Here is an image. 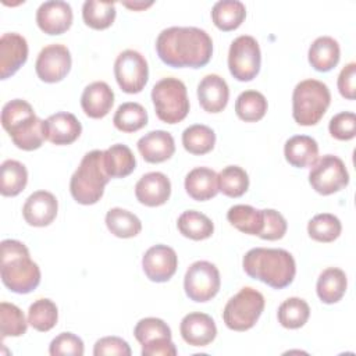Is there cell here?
I'll return each instance as SVG.
<instances>
[{"label":"cell","instance_id":"obj_10","mask_svg":"<svg viewBox=\"0 0 356 356\" xmlns=\"http://www.w3.org/2000/svg\"><path fill=\"white\" fill-rule=\"evenodd\" d=\"M221 278L218 268L206 260L192 263L184 277L186 296L197 303L211 300L220 291Z\"/></svg>","mask_w":356,"mask_h":356},{"label":"cell","instance_id":"obj_6","mask_svg":"<svg viewBox=\"0 0 356 356\" xmlns=\"http://www.w3.org/2000/svg\"><path fill=\"white\" fill-rule=\"evenodd\" d=\"M331 103L328 86L317 79L300 81L292 93V117L303 127L316 125Z\"/></svg>","mask_w":356,"mask_h":356},{"label":"cell","instance_id":"obj_30","mask_svg":"<svg viewBox=\"0 0 356 356\" xmlns=\"http://www.w3.org/2000/svg\"><path fill=\"white\" fill-rule=\"evenodd\" d=\"M227 220L238 231L248 235H260L263 229V210L254 209L249 204H235L229 207Z\"/></svg>","mask_w":356,"mask_h":356},{"label":"cell","instance_id":"obj_43","mask_svg":"<svg viewBox=\"0 0 356 356\" xmlns=\"http://www.w3.org/2000/svg\"><path fill=\"white\" fill-rule=\"evenodd\" d=\"M134 335L140 345H145L161 338H171V330L161 318L146 317L136 323Z\"/></svg>","mask_w":356,"mask_h":356},{"label":"cell","instance_id":"obj_13","mask_svg":"<svg viewBox=\"0 0 356 356\" xmlns=\"http://www.w3.org/2000/svg\"><path fill=\"white\" fill-rule=\"evenodd\" d=\"M71 53L67 46L53 43L44 46L38 54L35 71L40 81L47 83H56L67 76L71 70Z\"/></svg>","mask_w":356,"mask_h":356},{"label":"cell","instance_id":"obj_34","mask_svg":"<svg viewBox=\"0 0 356 356\" xmlns=\"http://www.w3.org/2000/svg\"><path fill=\"white\" fill-rule=\"evenodd\" d=\"M182 145L191 154L202 156L213 150L216 145V134L207 125L195 124L182 132Z\"/></svg>","mask_w":356,"mask_h":356},{"label":"cell","instance_id":"obj_26","mask_svg":"<svg viewBox=\"0 0 356 356\" xmlns=\"http://www.w3.org/2000/svg\"><path fill=\"white\" fill-rule=\"evenodd\" d=\"M309 63L318 72H328L337 67L341 57L338 42L331 36L317 38L309 47Z\"/></svg>","mask_w":356,"mask_h":356},{"label":"cell","instance_id":"obj_14","mask_svg":"<svg viewBox=\"0 0 356 356\" xmlns=\"http://www.w3.org/2000/svg\"><path fill=\"white\" fill-rule=\"evenodd\" d=\"M178 267L175 250L167 245H154L149 248L142 257V268L146 277L153 282H167L172 278Z\"/></svg>","mask_w":356,"mask_h":356},{"label":"cell","instance_id":"obj_28","mask_svg":"<svg viewBox=\"0 0 356 356\" xmlns=\"http://www.w3.org/2000/svg\"><path fill=\"white\" fill-rule=\"evenodd\" d=\"M103 160L110 178H125L136 167L132 150L122 143H115L106 149L103 152Z\"/></svg>","mask_w":356,"mask_h":356},{"label":"cell","instance_id":"obj_21","mask_svg":"<svg viewBox=\"0 0 356 356\" xmlns=\"http://www.w3.org/2000/svg\"><path fill=\"white\" fill-rule=\"evenodd\" d=\"M197 99L204 111H222L229 99V89L225 79L217 74L206 75L197 85Z\"/></svg>","mask_w":356,"mask_h":356},{"label":"cell","instance_id":"obj_41","mask_svg":"<svg viewBox=\"0 0 356 356\" xmlns=\"http://www.w3.org/2000/svg\"><path fill=\"white\" fill-rule=\"evenodd\" d=\"M218 191L228 197H239L249 188L248 172L239 165H228L217 174Z\"/></svg>","mask_w":356,"mask_h":356},{"label":"cell","instance_id":"obj_2","mask_svg":"<svg viewBox=\"0 0 356 356\" xmlns=\"http://www.w3.org/2000/svg\"><path fill=\"white\" fill-rule=\"evenodd\" d=\"M243 271L274 289H282L292 284L296 274L293 256L285 249L253 248L243 256Z\"/></svg>","mask_w":356,"mask_h":356},{"label":"cell","instance_id":"obj_3","mask_svg":"<svg viewBox=\"0 0 356 356\" xmlns=\"http://www.w3.org/2000/svg\"><path fill=\"white\" fill-rule=\"evenodd\" d=\"M0 275L3 284L15 293H29L40 284V268L31 259L28 248L15 239L1 241Z\"/></svg>","mask_w":356,"mask_h":356},{"label":"cell","instance_id":"obj_15","mask_svg":"<svg viewBox=\"0 0 356 356\" xmlns=\"http://www.w3.org/2000/svg\"><path fill=\"white\" fill-rule=\"evenodd\" d=\"M36 24L47 35H61L71 28L72 8L67 1H44L36 10Z\"/></svg>","mask_w":356,"mask_h":356},{"label":"cell","instance_id":"obj_48","mask_svg":"<svg viewBox=\"0 0 356 356\" xmlns=\"http://www.w3.org/2000/svg\"><path fill=\"white\" fill-rule=\"evenodd\" d=\"M356 63L346 64L338 75V90L342 97L355 100L356 97Z\"/></svg>","mask_w":356,"mask_h":356},{"label":"cell","instance_id":"obj_5","mask_svg":"<svg viewBox=\"0 0 356 356\" xmlns=\"http://www.w3.org/2000/svg\"><path fill=\"white\" fill-rule=\"evenodd\" d=\"M111 178L108 177L104 160L103 150L88 152L70 181V192L74 200L79 204H95L97 203L103 193L104 186Z\"/></svg>","mask_w":356,"mask_h":356},{"label":"cell","instance_id":"obj_24","mask_svg":"<svg viewBox=\"0 0 356 356\" xmlns=\"http://www.w3.org/2000/svg\"><path fill=\"white\" fill-rule=\"evenodd\" d=\"M186 193L197 202H204L214 197L218 191L217 172L209 167H196L185 177Z\"/></svg>","mask_w":356,"mask_h":356},{"label":"cell","instance_id":"obj_39","mask_svg":"<svg viewBox=\"0 0 356 356\" xmlns=\"http://www.w3.org/2000/svg\"><path fill=\"white\" fill-rule=\"evenodd\" d=\"M58 320V310L53 300L38 299L28 309V323L29 325L40 332L50 331Z\"/></svg>","mask_w":356,"mask_h":356},{"label":"cell","instance_id":"obj_42","mask_svg":"<svg viewBox=\"0 0 356 356\" xmlns=\"http://www.w3.org/2000/svg\"><path fill=\"white\" fill-rule=\"evenodd\" d=\"M28 321L22 310L8 302L0 303V332L1 338L7 337H21L26 332Z\"/></svg>","mask_w":356,"mask_h":356},{"label":"cell","instance_id":"obj_31","mask_svg":"<svg viewBox=\"0 0 356 356\" xmlns=\"http://www.w3.org/2000/svg\"><path fill=\"white\" fill-rule=\"evenodd\" d=\"M178 231L192 241H203L213 235L214 224L203 213L196 210L184 211L177 221Z\"/></svg>","mask_w":356,"mask_h":356},{"label":"cell","instance_id":"obj_25","mask_svg":"<svg viewBox=\"0 0 356 356\" xmlns=\"http://www.w3.org/2000/svg\"><path fill=\"white\" fill-rule=\"evenodd\" d=\"M284 156L296 168L312 167L318 160V145L312 136L295 135L285 142Z\"/></svg>","mask_w":356,"mask_h":356},{"label":"cell","instance_id":"obj_22","mask_svg":"<svg viewBox=\"0 0 356 356\" xmlns=\"http://www.w3.org/2000/svg\"><path fill=\"white\" fill-rule=\"evenodd\" d=\"M138 150L147 163H163L175 152V142L170 132L163 129L150 131L138 140Z\"/></svg>","mask_w":356,"mask_h":356},{"label":"cell","instance_id":"obj_4","mask_svg":"<svg viewBox=\"0 0 356 356\" xmlns=\"http://www.w3.org/2000/svg\"><path fill=\"white\" fill-rule=\"evenodd\" d=\"M1 125L18 149L31 152L43 145V121L22 99L10 100L3 106Z\"/></svg>","mask_w":356,"mask_h":356},{"label":"cell","instance_id":"obj_23","mask_svg":"<svg viewBox=\"0 0 356 356\" xmlns=\"http://www.w3.org/2000/svg\"><path fill=\"white\" fill-rule=\"evenodd\" d=\"M114 104V92L103 81L89 83L81 96V107L90 118L106 117Z\"/></svg>","mask_w":356,"mask_h":356},{"label":"cell","instance_id":"obj_11","mask_svg":"<svg viewBox=\"0 0 356 356\" xmlns=\"http://www.w3.org/2000/svg\"><path fill=\"white\" fill-rule=\"evenodd\" d=\"M309 182L317 193L327 196L348 186L349 172L338 156L325 154L312 165Z\"/></svg>","mask_w":356,"mask_h":356},{"label":"cell","instance_id":"obj_47","mask_svg":"<svg viewBox=\"0 0 356 356\" xmlns=\"http://www.w3.org/2000/svg\"><path fill=\"white\" fill-rule=\"evenodd\" d=\"M95 356L103 355H118V356H131V348L127 341L120 337H104L96 341L93 348Z\"/></svg>","mask_w":356,"mask_h":356},{"label":"cell","instance_id":"obj_38","mask_svg":"<svg viewBox=\"0 0 356 356\" xmlns=\"http://www.w3.org/2000/svg\"><path fill=\"white\" fill-rule=\"evenodd\" d=\"M277 317L282 327L296 330L307 323L310 317V307L302 298H288L280 305Z\"/></svg>","mask_w":356,"mask_h":356},{"label":"cell","instance_id":"obj_49","mask_svg":"<svg viewBox=\"0 0 356 356\" xmlns=\"http://www.w3.org/2000/svg\"><path fill=\"white\" fill-rule=\"evenodd\" d=\"M143 356H175L177 348L171 338H161L142 345Z\"/></svg>","mask_w":356,"mask_h":356},{"label":"cell","instance_id":"obj_19","mask_svg":"<svg viewBox=\"0 0 356 356\" xmlns=\"http://www.w3.org/2000/svg\"><path fill=\"white\" fill-rule=\"evenodd\" d=\"M182 339L191 346H207L217 335V327L214 320L200 312L186 314L179 324Z\"/></svg>","mask_w":356,"mask_h":356},{"label":"cell","instance_id":"obj_1","mask_svg":"<svg viewBox=\"0 0 356 356\" xmlns=\"http://www.w3.org/2000/svg\"><path fill=\"white\" fill-rule=\"evenodd\" d=\"M160 60L172 68H200L213 56V40L196 26H171L163 29L156 40Z\"/></svg>","mask_w":356,"mask_h":356},{"label":"cell","instance_id":"obj_35","mask_svg":"<svg viewBox=\"0 0 356 356\" xmlns=\"http://www.w3.org/2000/svg\"><path fill=\"white\" fill-rule=\"evenodd\" d=\"M267 100L257 90L242 92L235 102V113L245 122L260 121L267 113Z\"/></svg>","mask_w":356,"mask_h":356},{"label":"cell","instance_id":"obj_32","mask_svg":"<svg viewBox=\"0 0 356 356\" xmlns=\"http://www.w3.org/2000/svg\"><path fill=\"white\" fill-rule=\"evenodd\" d=\"M28 182L25 165L17 160H6L0 167V193L3 196L19 195Z\"/></svg>","mask_w":356,"mask_h":356},{"label":"cell","instance_id":"obj_46","mask_svg":"<svg viewBox=\"0 0 356 356\" xmlns=\"http://www.w3.org/2000/svg\"><path fill=\"white\" fill-rule=\"evenodd\" d=\"M263 229L259 235V238L264 241H277L281 239L288 228L286 220L281 213L273 209H264L263 210Z\"/></svg>","mask_w":356,"mask_h":356},{"label":"cell","instance_id":"obj_9","mask_svg":"<svg viewBox=\"0 0 356 356\" xmlns=\"http://www.w3.org/2000/svg\"><path fill=\"white\" fill-rule=\"evenodd\" d=\"M260 64L261 53L253 36L242 35L232 40L228 51V68L235 79L241 82L252 81L259 74Z\"/></svg>","mask_w":356,"mask_h":356},{"label":"cell","instance_id":"obj_29","mask_svg":"<svg viewBox=\"0 0 356 356\" xmlns=\"http://www.w3.org/2000/svg\"><path fill=\"white\" fill-rule=\"evenodd\" d=\"M246 17V7L239 0H221L211 8V19L214 25L224 32L234 31L241 26Z\"/></svg>","mask_w":356,"mask_h":356},{"label":"cell","instance_id":"obj_37","mask_svg":"<svg viewBox=\"0 0 356 356\" xmlns=\"http://www.w3.org/2000/svg\"><path fill=\"white\" fill-rule=\"evenodd\" d=\"M82 18L92 29H106L115 19V4L113 1L88 0L82 6Z\"/></svg>","mask_w":356,"mask_h":356},{"label":"cell","instance_id":"obj_18","mask_svg":"<svg viewBox=\"0 0 356 356\" xmlns=\"http://www.w3.org/2000/svg\"><path fill=\"white\" fill-rule=\"evenodd\" d=\"M82 132V125L72 113L58 111L43 121L44 139L53 145H71Z\"/></svg>","mask_w":356,"mask_h":356},{"label":"cell","instance_id":"obj_12","mask_svg":"<svg viewBox=\"0 0 356 356\" xmlns=\"http://www.w3.org/2000/svg\"><path fill=\"white\" fill-rule=\"evenodd\" d=\"M114 76L122 92L139 93L149 79L146 58L132 49L121 51L114 63Z\"/></svg>","mask_w":356,"mask_h":356},{"label":"cell","instance_id":"obj_20","mask_svg":"<svg viewBox=\"0 0 356 356\" xmlns=\"http://www.w3.org/2000/svg\"><path fill=\"white\" fill-rule=\"evenodd\" d=\"M171 195V182L165 174L153 171L140 177L135 185V196L139 203L157 207L164 204Z\"/></svg>","mask_w":356,"mask_h":356},{"label":"cell","instance_id":"obj_40","mask_svg":"<svg viewBox=\"0 0 356 356\" xmlns=\"http://www.w3.org/2000/svg\"><path fill=\"white\" fill-rule=\"evenodd\" d=\"M342 231L339 218L330 213L316 214L307 224V234L317 242H334Z\"/></svg>","mask_w":356,"mask_h":356},{"label":"cell","instance_id":"obj_7","mask_svg":"<svg viewBox=\"0 0 356 356\" xmlns=\"http://www.w3.org/2000/svg\"><path fill=\"white\" fill-rule=\"evenodd\" d=\"M156 115L165 124L181 122L189 113L185 83L178 78H163L152 89Z\"/></svg>","mask_w":356,"mask_h":356},{"label":"cell","instance_id":"obj_33","mask_svg":"<svg viewBox=\"0 0 356 356\" xmlns=\"http://www.w3.org/2000/svg\"><path fill=\"white\" fill-rule=\"evenodd\" d=\"M106 225L117 238H134L142 229L140 220L134 213L120 207H114L107 211Z\"/></svg>","mask_w":356,"mask_h":356},{"label":"cell","instance_id":"obj_50","mask_svg":"<svg viewBox=\"0 0 356 356\" xmlns=\"http://www.w3.org/2000/svg\"><path fill=\"white\" fill-rule=\"evenodd\" d=\"M125 7H128V8H131V10H134V11H139V10H145V8H147V7H150L153 3L152 1H149V3H143V1H134V3H128V1H125V3H122Z\"/></svg>","mask_w":356,"mask_h":356},{"label":"cell","instance_id":"obj_36","mask_svg":"<svg viewBox=\"0 0 356 356\" xmlns=\"http://www.w3.org/2000/svg\"><path fill=\"white\" fill-rule=\"evenodd\" d=\"M113 122L121 132H136L147 124V111L139 103L127 102L118 106Z\"/></svg>","mask_w":356,"mask_h":356},{"label":"cell","instance_id":"obj_27","mask_svg":"<svg viewBox=\"0 0 356 356\" xmlns=\"http://www.w3.org/2000/svg\"><path fill=\"white\" fill-rule=\"evenodd\" d=\"M348 288V278L343 270L338 267L325 268L317 280L316 291L323 303L332 305L342 299Z\"/></svg>","mask_w":356,"mask_h":356},{"label":"cell","instance_id":"obj_8","mask_svg":"<svg viewBox=\"0 0 356 356\" xmlns=\"http://www.w3.org/2000/svg\"><path fill=\"white\" fill-rule=\"evenodd\" d=\"M263 310L264 296L259 291L245 286L227 302L222 320L232 331H248L257 323Z\"/></svg>","mask_w":356,"mask_h":356},{"label":"cell","instance_id":"obj_45","mask_svg":"<svg viewBox=\"0 0 356 356\" xmlns=\"http://www.w3.org/2000/svg\"><path fill=\"white\" fill-rule=\"evenodd\" d=\"M83 352H85V346L82 339L72 332L58 334L56 338H53L49 346V353L51 356H60V355L82 356Z\"/></svg>","mask_w":356,"mask_h":356},{"label":"cell","instance_id":"obj_16","mask_svg":"<svg viewBox=\"0 0 356 356\" xmlns=\"http://www.w3.org/2000/svg\"><path fill=\"white\" fill-rule=\"evenodd\" d=\"M28 58V43L15 32L3 33L0 38V76L7 79L14 75Z\"/></svg>","mask_w":356,"mask_h":356},{"label":"cell","instance_id":"obj_44","mask_svg":"<svg viewBox=\"0 0 356 356\" xmlns=\"http://www.w3.org/2000/svg\"><path fill=\"white\" fill-rule=\"evenodd\" d=\"M328 131L338 140H350L356 136V115L352 111L335 114L328 124Z\"/></svg>","mask_w":356,"mask_h":356},{"label":"cell","instance_id":"obj_17","mask_svg":"<svg viewBox=\"0 0 356 356\" xmlns=\"http://www.w3.org/2000/svg\"><path fill=\"white\" fill-rule=\"evenodd\" d=\"M58 211V203L53 193L47 191H36L28 196L22 207L24 220L32 227L50 225Z\"/></svg>","mask_w":356,"mask_h":356}]
</instances>
